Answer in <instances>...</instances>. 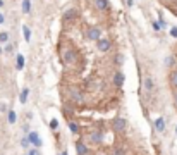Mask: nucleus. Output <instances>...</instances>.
I'll use <instances>...</instances> for the list:
<instances>
[{
    "label": "nucleus",
    "instance_id": "nucleus-1",
    "mask_svg": "<svg viewBox=\"0 0 177 155\" xmlns=\"http://www.w3.org/2000/svg\"><path fill=\"white\" fill-rule=\"evenodd\" d=\"M96 47H98V50L100 52H107V50H110V47H112V43H110V40L108 38H98L96 40Z\"/></svg>",
    "mask_w": 177,
    "mask_h": 155
},
{
    "label": "nucleus",
    "instance_id": "nucleus-2",
    "mask_svg": "<svg viewBox=\"0 0 177 155\" xmlns=\"http://www.w3.org/2000/svg\"><path fill=\"white\" fill-rule=\"evenodd\" d=\"M114 129L115 131H119V133H122V131L126 129V119H122V117L115 119L114 121Z\"/></svg>",
    "mask_w": 177,
    "mask_h": 155
},
{
    "label": "nucleus",
    "instance_id": "nucleus-3",
    "mask_svg": "<svg viewBox=\"0 0 177 155\" xmlns=\"http://www.w3.org/2000/svg\"><path fill=\"white\" fill-rule=\"evenodd\" d=\"M28 140H29V143H33V145H35V146H38V148L41 146V140H40L38 133H35V131L28 134Z\"/></svg>",
    "mask_w": 177,
    "mask_h": 155
},
{
    "label": "nucleus",
    "instance_id": "nucleus-4",
    "mask_svg": "<svg viewBox=\"0 0 177 155\" xmlns=\"http://www.w3.org/2000/svg\"><path fill=\"white\" fill-rule=\"evenodd\" d=\"M101 36L100 28H89L88 29V40H98Z\"/></svg>",
    "mask_w": 177,
    "mask_h": 155
},
{
    "label": "nucleus",
    "instance_id": "nucleus-5",
    "mask_svg": "<svg viewBox=\"0 0 177 155\" xmlns=\"http://www.w3.org/2000/svg\"><path fill=\"white\" fill-rule=\"evenodd\" d=\"M74 17H77V11L76 9H67L65 12H64V21H72Z\"/></svg>",
    "mask_w": 177,
    "mask_h": 155
},
{
    "label": "nucleus",
    "instance_id": "nucleus-6",
    "mask_svg": "<svg viewBox=\"0 0 177 155\" xmlns=\"http://www.w3.org/2000/svg\"><path fill=\"white\" fill-rule=\"evenodd\" d=\"M155 129H156L158 133H164V131H165V119H164V117L155 119Z\"/></svg>",
    "mask_w": 177,
    "mask_h": 155
},
{
    "label": "nucleus",
    "instance_id": "nucleus-7",
    "mask_svg": "<svg viewBox=\"0 0 177 155\" xmlns=\"http://www.w3.org/2000/svg\"><path fill=\"white\" fill-rule=\"evenodd\" d=\"M76 152H77V155H86L88 154V146H86L84 143L77 141L76 143Z\"/></svg>",
    "mask_w": 177,
    "mask_h": 155
},
{
    "label": "nucleus",
    "instance_id": "nucleus-8",
    "mask_svg": "<svg viewBox=\"0 0 177 155\" xmlns=\"http://www.w3.org/2000/svg\"><path fill=\"white\" fill-rule=\"evenodd\" d=\"M114 83H115V86L120 88V86L124 85V74H122V73H117V74L114 76Z\"/></svg>",
    "mask_w": 177,
    "mask_h": 155
},
{
    "label": "nucleus",
    "instance_id": "nucleus-9",
    "mask_svg": "<svg viewBox=\"0 0 177 155\" xmlns=\"http://www.w3.org/2000/svg\"><path fill=\"white\" fill-rule=\"evenodd\" d=\"M71 97H72L74 102H83V93H81V91L72 90V91H71Z\"/></svg>",
    "mask_w": 177,
    "mask_h": 155
},
{
    "label": "nucleus",
    "instance_id": "nucleus-10",
    "mask_svg": "<svg viewBox=\"0 0 177 155\" xmlns=\"http://www.w3.org/2000/svg\"><path fill=\"white\" fill-rule=\"evenodd\" d=\"M64 60H65V62H72V60H74V52L65 50L64 52Z\"/></svg>",
    "mask_w": 177,
    "mask_h": 155
},
{
    "label": "nucleus",
    "instance_id": "nucleus-11",
    "mask_svg": "<svg viewBox=\"0 0 177 155\" xmlns=\"http://www.w3.org/2000/svg\"><path fill=\"white\" fill-rule=\"evenodd\" d=\"M95 4H96V9H98V11H105V9L108 7V2H107V0H96Z\"/></svg>",
    "mask_w": 177,
    "mask_h": 155
},
{
    "label": "nucleus",
    "instance_id": "nucleus-12",
    "mask_svg": "<svg viewBox=\"0 0 177 155\" xmlns=\"http://www.w3.org/2000/svg\"><path fill=\"white\" fill-rule=\"evenodd\" d=\"M144 90L148 91V93L153 91V79L152 78H146V79H144Z\"/></svg>",
    "mask_w": 177,
    "mask_h": 155
},
{
    "label": "nucleus",
    "instance_id": "nucleus-13",
    "mask_svg": "<svg viewBox=\"0 0 177 155\" xmlns=\"http://www.w3.org/2000/svg\"><path fill=\"white\" fill-rule=\"evenodd\" d=\"M89 140L93 143H100L101 141V133H91V134H89Z\"/></svg>",
    "mask_w": 177,
    "mask_h": 155
},
{
    "label": "nucleus",
    "instance_id": "nucleus-14",
    "mask_svg": "<svg viewBox=\"0 0 177 155\" xmlns=\"http://www.w3.org/2000/svg\"><path fill=\"white\" fill-rule=\"evenodd\" d=\"M28 93H29L28 88H24V90L21 91V95H19V102L21 103H26V100H28Z\"/></svg>",
    "mask_w": 177,
    "mask_h": 155
},
{
    "label": "nucleus",
    "instance_id": "nucleus-15",
    "mask_svg": "<svg viewBox=\"0 0 177 155\" xmlns=\"http://www.w3.org/2000/svg\"><path fill=\"white\" fill-rule=\"evenodd\" d=\"M16 67H17V71H23V67H24V57L21 53L17 55V65Z\"/></svg>",
    "mask_w": 177,
    "mask_h": 155
},
{
    "label": "nucleus",
    "instance_id": "nucleus-16",
    "mask_svg": "<svg viewBox=\"0 0 177 155\" xmlns=\"http://www.w3.org/2000/svg\"><path fill=\"white\" fill-rule=\"evenodd\" d=\"M23 12L24 14L31 12V4H29V0H23Z\"/></svg>",
    "mask_w": 177,
    "mask_h": 155
},
{
    "label": "nucleus",
    "instance_id": "nucleus-17",
    "mask_svg": "<svg viewBox=\"0 0 177 155\" xmlns=\"http://www.w3.org/2000/svg\"><path fill=\"white\" fill-rule=\"evenodd\" d=\"M170 85H172V88H177V71L170 74Z\"/></svg>",
    "mask_w": 177,
    "mask_h": 155
},
{
    "label": "nucleus",
    "instance_id": "nucleus-18",
    "mask_svg": "<svg viewBox=\"0 0 177 155\" xmlns=\"http://www.w3.org/2000/svg\"><path fill=\"white\" fill-rule=\"evenodd\" d=\"M23 31H24V40L29 41V40H31V31H29V28H28V26H23Z\"/></svg>",
    "mask_w": 177,
    "mask_h": 155
},
{
    "label": "nucleus",
    "instance_id": "nucleus-19",
    "mask_svg": "<svg viewBox=\"0 0 177 155\" xmlns=\"http://www.w3.org/2000/svg\"><path fill=\"white\" fill-rule=\"evenodd\" d=\"M69 129H71L74 134H77V133H79V126H77L76 122H69Z\"/></svg>",
    "mask_w": 177,
    "mask_h": 155
},
{
    "label": "nucleus",
    "instance_id": "nucleus-20",
    "mask_svg": "<svg viewBox=\"0 0 177 155\" xmlns=\"http://www.w3.org/2000/svg\"><path fill=\"white\" fill-rule=\"evenodd\" d=\"M5 41H9V33H0V43H5Z\"/></svg>",
    "mask_w": 177,
    "mask_h": 155
},
{
    "label": "nucleus",
    "instance_id": "nucleus-21",
    "mask_svg": "<svg viewBox=\"0 0 177 155\" xmlns=\"http://www.w3.org/2000/svg\"><path fill=\"white\" fill-rule=\"evenodd\" d=\"M165 64H167V65H176V57H172V55H170V57H167Z\"/></svg>",
    "mask_w": 177,
    "mask_h": 155
},
{
    "label": "nucleus",
    "instance_id": "nucleus-22",
    "mask_svg": "<svg viewBox=\"0 0 177 155\" xmlns=\"http://www.w3.org/2000/svg\"><path fill=\"white\" fill-rule=\"evenodd\" d=\"M9 122H11V124L16 122V112H14V110H9Z\"/></svg>",
    "mask_w": 177,
    "mask_h": 155
},
{
    "label": "nucleus",
    "instance_id": "nucleus-23",
    "mask_svg": "<svg viewBox=\"0 0 177 155\" xmlns=\"http://www.w3.org/2000/svg\"><path fill=\"white\" fill-rule=\"evenodd\" d=\"M21 145H23V146H28V145H29V140H28V138H23V140H21Z\"/></svg>",
    "mask_w": 177,
    "mask_h": 155
},
{
    "label": "nucleus",
    "instance_id": "nucleus-24",
    "mask_svg": "<svg viewBox=\"0 0 177 155\" xmlns=\"http://www.w3.org/2000/svg\"><path fill=\"white\" fill-rule=\"evenodd\" d=\"M170 35H172L174 38H177V28H170Z\"/></svg>",
    "mask_w": 177,
    "mask_h": 155
},
{
    "label": "nucleus",
    "instance_id": "nucleus-25",
    "mask_svg": "<svg viewBox=\"0 0 177 155\" xmlns=\"http://www.w3.org/2000/svg\"><path fill=\"white\" fill-rule=\"evenodd\" d=\"M114 155H124V150H122V148H115V154Z\"/></svg>",
    "mask_w": 177,
    "mask_h": 155
},
{
    "label": "nucleus",
    "instance_id": "nucleus-26",
    "mask_svg": "<svg viewBox=\"0 0 177 155\" xmlns=\"http://www.w3.org/2000/svg\"><path fill=\"white\" fill-rule=\"evenodd\" d=\"M153 29H156V31L160 29V24H158V21H155V23H153Z\"/></svg>",
    "mask_w": 177,
    "mask_h": 155
},
{
    "label": "nucleus",
    "instance_id": "nucleus-27",
    "mask_svg": "<svg viewBox=\"0 0 177 155\" xmlns=\"http://www.w3.org/2000/svg\"><path fill=\"white\" fill-rule=\"evenodd\" d=\"M50 126H52L53 129H57V126H59V122H57V121H52V122H50Z\"/></svg>",
    "mask_w": 177,
    "mask_h": 155
},
{
    "label": "nucleus",
    "instance_id": "nucleus-28",
    "mask_svg": "<svg viewBox=\"0 0 177 155\" xmlns=\"http://www.w3.org/2000/svg\"><path fill=\"white\" fill-rule=\"evenodd\" d=\"M5 52H12V45H7L5 47Z\"/></svg>",
    "mask_w": 177,
    "mask_h": 155
},
{
    "label": "nucleus",
    "instance_id": "nucleus-29",
    "mask_svg": "<svg viewBox=\"0 0 177 155\" xmlns=\"http://www.w3.org/2000/svg\"><path fill=\"white\" fill-rule=\"evenodd\" d=\"M4 21H5V17H4V16H2V14H0V24H2V23H4Z\"/></svg>",
    "mask_w": 177,
    "mask_h": 155
},
{
    "label": "nucleus",
    "instance_id": "nucleus-30",
    "mask_svg": "<svg viewBox=\"0 0 177 155\" xmlns=\"http://www.w3.org/2000/svg\"><path fill=\"white\" fill-rule=\"evenodd\" d=\"M29 155H38V154H36V152H35V150H33V152H31V154H29Z\"/></svg>",
    "mask_w": 177,
    "mask_h": 155
},
{
    "label": "nucleus",
    "instance_id": "nucleus-31",
    "mask_svg": "<svg viewBox=\"0 0 177 155\" xmlns=\"http://www.w3.org/2000/svg\"><path fill=\"white\" fill-rule=\"evenodd\" d=\"M174 100H176V103H177V93H176V97H174Z\"/></svg>",
    "mask_w": 177,
    "mask_h": 155
},
{
    "label": "nucleus",
    "instance_id": "nucleus-32",
    "mask_svg": "<svg viewBox=\"0 0 177 155\" xmlns=\"http://www.w3.org/2000/svg\"><path fill=\"white\" fill-rule=\"evenodd\" d=\"M2 5H4V2H2V0H0V7H2Z\"/></svg>",
    "mask_w": 177,
    "mask_h": 155
},
{
    "label": "nucleus",
    "instance_id": "nucleus-33",
    "mask_svg": "<svg viewBox=\"0 0 177 155\" xmlns=\"http://www.w3.org/2000/svg\"><path fill=\"white\" fill-rule=\"evenodd\" d=\"M62 155H67V152H64V154H62Z\"/></svg>",
    "mask_w": 177,
    "mask_h": 155
},
{
    "label": "nucleus",
    "instance_id": "nucleus-34",
    "mask_svg": "<svg viewBox=\"0 0 177 155\" xmlns=\"http://www.w3.org/2000/svg\"><path fill=\"white\" fill-rule=\"evenodd\" d=\"M0 53H2V48H0Z\"/></svg>",
    "mask_w": 177,
    "mask_h": 155
},
{
    "label": "nucleus",
    "instance_id": "nucleus-35",
    "mask_svg": "<svg viewBox=\"0 0 177 155\" xmlns=\"http://www.w3.org/2000/svg\"><path fill=\"white\" fill-rule=\"evenodd\" d=\"M176 131H177V128H176Z\"/></svg>",
    "mask_w": 177,
    "mask_h": 155
}]
</instances>
